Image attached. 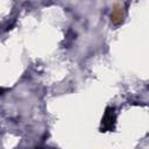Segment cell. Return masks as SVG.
I'll list each match as a JSON object with an SVG mask.
<instances>
[{
  "label": "cell",
  "mask_w": 149,
  "mask_h": 149,
  "mask_svg": "<svg viewBox=\"0 0 149 149\" xmlns=\"http://www.w3.org/2000/svg\"><path fill=\"white\" fill-rule=\"evenodd\" d=\"M115 120H116V118H115L114 108L107 107L106 112H105V115H104V118L101 120V130L102 132H108V130L114 129Z\"/></svg>",
  "instance_id": "1"
}]
</instances>
